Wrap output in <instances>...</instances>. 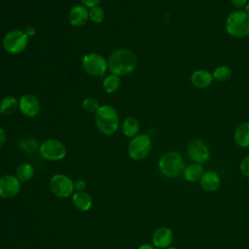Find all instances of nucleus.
Returning a JSON list of instances; mask_svg holds the SVG:
<instances>
[{
  "instance_id": "nucleus-1",
  "label": "nucleus",
  "mask_w": 249,
  "mask_h": 249,
  "mask_svg": "<svg viewBox=\"0 0 249 249\" xmlns=\"http://www.w3.org/2000/svg\"><path fill=\"white\" fill-rule=\"evenodd\" d=\"M108 70L111 74L124 76L134 71L137 65L136 55L128 49L115 50L107 59Z\"/></svg>"
},
{
  "instance_id": "nucleus-2",
  "label": "nucleus",
  "mask_w": 249,
  "mask_h": 249,
  "mask_svg": "<svg viewBox=\"0 0 249 249\" xmlns=\"http://www.w3.org/2000/svg\"><path fill=\"white\" fill-rule=\"evenodd\" d=\"M94 122L97 129L105 135L115 133L120 125V117L117 110L109 105H100L94 113Z\"/></svg>"
},
{
  "instance_id": "nucleus-3",
  "label": "nucleus",
  "mask_w": 249,
  "mask_h": 249,
  "mask_svg": "<svg viewBox=\"0 0 249 249\" xmlns=\"http://www.w3.org/2000/svg\"><path fill=\"white\" fill-rule=\"evenodd\" d=\"M186 167L185 160L181 154L175 151L163 153L158 160V168L160 174L167 178H178L183 174Z\"/></svg>"
},
{
  "instance_id": "nucleus-4",
  "label": "nucleus",
  "mask_w": 249,
  "mask_h": 249,
  "mask_svg": "<svg viewBox=\"0 0 249 249\" xmlns=\"http://www.w3.org/2000/svg\"><path fill=\"white\" fill-rule=\"evenodd\" d=\"M225 29L227 33L237 39L249 36V15L243 10H235L231 12L225 21Z\"/></svg>"
},
{
  "instance_id": "nucleus-5",
  "label": "nucleus",
  "mask_w": 249,
  "mask_h": 249,
  "mask_svg": "<svg viewBox=\"0 0 249 249\" xmlns=\"http://www.w3.org/2000/svg\"><path fill=\"white\" fill-rule=\"evenodd\" d=\"M28 38L29 37L23 30L12 29L4 35L2 45L7 53L11 54H18L26 49Z\"/></svg>"
},
{
  "instance_id": "nucleus-6",
  "label": "nucleus",
  "mask_w": 249,
  "mask_h": 249,
  "mask_svg": "<svg viewBox=\"0 0 249 249\" xmlns=\"http://www.w3.org/2000/svg\"><path fill=\"white\" fill-rule=\"evenodd\" d=\"M152 150V139L148 134H137L132 137L127 145L128 156L133 160L146 159Z\"/></svg>"
},
{
  "instance_id": "nucleus-7",
  "label": "nucleus",
  "mask_w": 249,
  "mask_h": 249,
  "mask_svg": "<svg viewBox=\"0 0 249 249\" xmlns=\"http://www.w3.org/2000/svg\"><path fill=\"white\" fill-rule=\"evenodd\" d=\"M40 156L50 161L61 160L66 157V146L59 140L54 138L46 139L39 146Z\"/></svg>"
},
{
  "instance_id": "nucleus-8",
  "label": "nucleus",
  "mask_w": 249,
  "mask_h": 249,
  "mask_svg": "<svg viewBox=\"0 0 249 249\" xmlns=\"http://www.w3.org/2000/svg\"><path fill=\"white\" fill-rule=\"evenodd\" d=\"M82 68L89 76L96 78L103 77L108 69L107 59L99 53H88L82 59Z\"/></svg>"
},
{
  "instance_id": "nucleus-9",
  "label": "nucleus",
  "mask_w": 249,
  "mask_h": 249,
  "mask_svg": "<svg viewBox=\"0 0 249 249\" xmlns=\"http://www.w3.org/2000/svg\"><path fill=\"white\" fill-rule=\"evenodd\" d=\"M50 190L57 197L66 198L74 194V181L65 174H54L50 180Z\"/></svg>"
},
{
  "instance_id": "nucleus-10",
  "label": "nucleus",
  "mask_w": 249,
  "mask_h": 249,
  "mask_svg": "<svg viewBox=\"0 0 249 249\" xmlns=\"http://www.w3.org/2000/svg\"><path fill=\"white\" fill-rule=\"evenodd\" d=\"M186 154L192 162L204 164L211 159V154L208 146L204 141L198 138L192 139L186 148Z\"/></svg>"
},
{
  "instance_id": "nucleus-11",
  "label": "nucleus",
  "mask_w": 249,
  "mask_h": 249,
  "mask_svg": "<svg viewBox=\"0 0 249 249\" xmlns=\"http://www.w3.org/2000/svg\"><path fill=\"white\" fill-rule=\"evenodd\" d=\"M20 192V181L16 175L5 174L0 176V197L12 198Z\"/></svg>"
},
{
  "instance_id": "nucleus-12",
  "label": "nucleus",
  "mask_w": 249,
  "mask_h": 249,
  "mask_svg": "<svg viewBox=\"0 0 249 249\" xmlns=\"http://www.w3.org/2000/svg\"><path fill=\"white\" fill-rule=\"evenodd\" d=\"M18 109L23 116L33 118L40 111V102L33 94H23L18 100Z\"/></svg>"
},
{
  "instance_id": "nucleus-13",
  "label": "nucleus",
  "mask_w": 249,
  "mask_h": 249,
  "mask_svg": "<svg viewBox=\"0 0 249 249\" xmlns=\"http://www.w3.org/2000/svg\"><path fill=\"white\" fill-rule=\"evenodd\" d=\"M172 241L173 231L168 227H159L154 231L152 234V242L157 249H165L167 247H170Z\"/></svg>"
},
{
  "instance_id": "nucleus-14",
  "label": "nucleus",
  "mask_w": 249,
  "mask_h": 249,
  "mask_svg": "<svg viewBox=\"0 0 249 249\" xmlns=\"http://www.w3.org/2000/svg\"><path fill=\"white\" fill-rule=\"evenodd\" d=\"M68 19L71 25L75 27H80L85 25L89 19V10L84 5H77L70 9L68 14Z\"/></svg>"
},
{
  "instance_id": "nucleus-15",
  "label": "nucleus",
  "mask_w": 249,
  "mask_h": 249,
  "mask_svg": "<svg viewBox=\"0 0 249 249\" xmlns=\"http://www.w3.org/2000/svg\"><path fill=\"white\" fill-rule=\"evenodd\" d=\"M213 80L212 72L205 69H197L194 71L190 77V81L193 87L198 89H203L210 87Z\"/></svg>"
},
{
  "instance_id": "nucleus-16",
  "label": "nucleus",
  "mask_w": 249,
  "mask_h": 249,
  "mask_svg": "<svg viewBox=\"0 0 249 249\" xmlns=\"http://www.w3.org/2000/svg\"><path fill=\"white\" fill-rule=\"evenodd\" d=\"M198 182L202 190L208 193H212L219 189L221 185V178L217 172L209 170L204 171Z\"/></svg>"
},
{
  "instance_id": "nucleus-17",
  "label": "nucleus",
  "mask_w": 249,
  "mask_h": 249,
  "mask_svg": "<svg viewBox=\"0 0 249 249\" xmlns=\"http://www.w3.org/2000/svg\"><path fill=\"white\" fill-rule=\"evenodd\" d=\"M233 140L241 148L249 147V122L239 124L233 131Z\"/></svg>"
},
{
  "instance_id": "nucleus-18",
  "label": "nucleus",
  "mask_w": 249,
  "mask_h": 249,
  "mask_svg": "<svg viewBox=\"0 0 249 249\" xmlns=\"http://www.w3.org/2000/svg\"><path fill=\"white\" fill-rule=\"evenodd\" d=\"M73 205L80 211H89L92 206V198L86 191L75 192L72 195Z\"/></svg>"
},
{
  "instance_id": "nucleus-19",
  "label": "nucleus",
  "mask_w": 249,
  "mask_h": 249,
  "mask_svg": "<svg viewBox=\"0 0 249 249\" xmlns=\"http://www.w3.org/2000/svg\"><path fill=\"white\" fill-rule=\"evenodd\" d=\"M203 173H204L203 164L192 162V163L186 165V167H185V169L183 171L182 176L184 177V179L187 182L195 183V182H198L199 181V179L201 178Z\"/></svg>"
},
{
  "instance_id": "nucleus-20",
  "label": "nucleus",
  "mask_w": 249,
  "mask_h": 249,
  "mask_svg": "<svg viewBox=\"0 0 249 249\" xmlns=\"http://www.w3.org/2000/svg\"><path fill=\"white\" fill-rule=\"evenodd\" d=\"M139 128H140L139 122L137 121V119L133 117H128L124 119L122 123V131L124 135L128 138H132L136 136L139 132Z\"/></svg>"
},
{
  "instance_id": "nucleus-21",
  "label": "nucleus",
  "mask_w": 249,
  "mask_h": 249,
  "mask_svg": "<svg viewBox=\"0 0 249 249\" xmlns=\"http://www.w3.org/2000/svg\"><path fill=\"white\" fill-rule=\"evenodd\" d=\"M18 109V100L15 96H6L0 101V113L4 116L13 115Z\"/></svg>"
},
{
  "instance_id": "nucleus-22",
  "label": "nucleus",
  "mask_w": 249,
  "mask_h": 249,
  "mask_svg": "<svg viewBox=\"0 0 249 249\" xmlns=\"http://www.w3.org/2000/svg\"><path fill=\"white\" fill-rule=\"evenodd\" d=\"M121 87V79L120 76L115 74H110L106 76L102 81L103 90L107 93L116 92Z\"/></svg>"
},
{
  "instance_id": "nucleus-23",
  "label": "nucleus",
  "mask_w": 249,
  "mask_h": 249,
  "mask_svg": "<svg viewBox=\"0 0 249 249\" xmlns=\"http://www.w3.org/2000/svg\"><path fill=\"white\" fill-rule=\"evenodd\" d=\"M34 173H35V170L33 165L27 162H23L18 166L16 171V177L20 182H27L32 179V177L34 176Z\"/></svg>"
},
{
  "instance_id": "nucleus-24",
  "label": "nucleus",
  "mask_w": 249,
  "mask_h": 249,
  "mask_svg": "<svg viewBox=\"0 0 249 249\" xmlns=\"http://www.w3.org/2000/svg\"><path fill=\"white\" fill-rule=\"evenodd\" d=\"M212 76H213L214 80L224 83V82L229 81L231 78L232 70L231 67H229L227 65H219L213 70Z\"/></svg>"
},
{
  "instance_id": "nucleus-25",
  "label": "nucleus",
  "mask_w": 249,
  "mask_h": 249,
  "mask_svg": "<svg viewBox=\"0 0 249 249\" xmlns=\"http://www.w3.org/2000/svg\"><path fill=\"white\" fill-rule=\"evenodd\" d=\"M18 147L22 152H24L25 154H29V155L34 154L37 151V149L39 150V146H38L37 142L30 137H25V138L20 139L18 141Z\"/></svg>"
},
{
  "instance_id": "nucleus-26",
  "label": "nucleus",
  "mask_w": 249,
  "mask_h": 249,
  "mask_svg": "<svg viewBox=\"0 0 249 249\" xmlns=\"http://www.w3.org/2000/svg\"><path fill=\"white\" fill-rule=\"evenodd\" d=\"M89 20L94 22V23H100L103 21L104 17H105V13L104 10L99 7V6H95L89 9Z\"/></svg>"
},
{
  "instance_id": "nucleus-27",
  "label": "nucleus",
  "mask_w": 249,
  "mask_h": 249,
  "mask_svg": "<svg viewBox=\"0 0 249 249\" xmlns=\"http://www.w3.org/2000/svg\"><path fill=\"white\" fill-rule=\"evenodd\" d=\"M82 106L89 113H95L100 107L98 100L92 96L86 97L82 102Z\"/></svg>"
},
{
  "instance_id": "nucleus-28",
  "label": "nucleus",
  "mask_w": 249,
  "mask_h": 249,
  "mask_svg": "<svg viewBox=\"0 0 249 249\" xmlns=\"http://www.w3.org/2000/svg\"><path fill=\"white\" fill-rule=\"evenodd\" d=\"M239 171L240 173L246 177L249 178V155L244 157L242 160L239 163Z\"/></svg>"
},
{
  "instance_id": "nucleus-29",
  "label": "nucleus",
  "mask_w": 249,
  "mask_h": 249,
  "mask_svg": "<svg viewBox=\"0 0 249 249\" xmlns=\"http://www.w3.org/2000/svg\"><path fill=\"white\" fill-rule=\"evenodd\" d=\"M86 187H87V182L84 179H77L74 181V188L76 192L85 191Z\"/></svg>"
},
{
  "instance_id": "nucleus-30",
  "label": "nucleus",
  "mask_w": 249,
  "mask_h": 249,
  "mask_svg": "<svg viewBox=\"0 0 249 249\" xmlns=\"http://www.w3.org/2000/svg\"><path fill=\"white\" fill-rule=\"evenodd\" d=\"M82 5H84L87 8H92L95 6H99V4L101 3L102 0H80Z\"/></svg>"
},
{
  "instance_id": "nucleus-31",
  "label": "nucleus",
  "mask_w": 249,
  "mask_h": 249,
  "mask_svg": "<svg viewBox=\"0 0 249 249\" xmlns=\"http://www.w3.org/2000/svg\"><path fill=\"white\" fill-rule=\"evenodd\" d=\"M230 2L233 7L237 9H243L248 3V0H230Z\"/></svg>"
},
{
  "instance_id": "nucleus-32",
  "label": "nucleus",
  "mask_w": 249,
  "mask_h": 249,
  "mask_svg": "<svg viewBox=\"0 0 249 249\" xmlns=\"http://www.w3.org/2000/svg\"><path fill=\"white\" fill-rule=\"evenodd\" d=\"M6 141V133L2 127H0V149L4 146Z\"/></svg>"
},
{
  "instance_id": "nucleus-33",
  "label": "nucleus",
  "mask_w": 249,
  "mask_h": 249,
  "mask_svg": "<svg viewBox=\"0 0 249 249\" xmlns=\"http://www.w3.org/2000/svg\"><path fill=\"white\" fill-rule=\"evenodd\" d=\"M23 31L25 32V34H26L28 37L34 36L35 33H36V30H35V28H34L33 26H27Z\"/></svg>"
},
{
  "instance_id": "nucleus-34",
  "label": "nucleus",
  "mask_w": 249,
  "mask_h": 249,
  "mask_svg": "<svg viewBox=\"0 0 249 249\" xmlns=\"http://www.w3.org/2000/svg\"><path fill=\"white\" fill-rule=\"evenodd\" d=\"M137 249H157V248L153 244L144 243V244H141Z\"/></svg>"
},
{
  "instance_id": "nucleus-35",
  "label": "nucleus",
  "mask_w": 249,
  "mask_h": 249,
  "mask_svg": "<svg viewBox=\"0 0 249 249\" xmlns=\"http://www.w3.org/2000/svg\"><path fill=\"white\" fill-rule=\"evenodd\" d=\"M243 9H244L243 11L249 15V1H248V3L245 5V7H244Z\"/></svg>"
},
{
  "instance_id": "nucleus-36",
  "label": "nucleus",
  "mask_w": 249,
  "mask_h": 249,
  "mask_svg": "<svg viewBox=\"0 0 249 249\" xmlns=\"http://www.w3.org/2000/svg\"><path fill=\"white\" fill-rule=\"evenodd\" d=\"M165 249H179V248H177V247H172V246H170V247H167V248H165Z\"/></svg>"
}]
</instances>
